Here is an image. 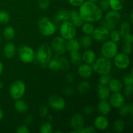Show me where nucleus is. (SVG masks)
Masks as SVG:
<instances>
[{
  "instance_id": "obj_47",
  "label": "nucleus",
  "mask_w": 133,
  "mask_h": 133,
  "mask_svg": "<svg viewBox=\"0 0 133 133\" xmlns=\"http://www.w3.org/2000/svg\"><path fill=\"white\" fill-rule=\"evenodd\" d=\"M94 112V109L91 105H87L83 109V112L86 115H90Z\"/></svg>"
},
{
  "instance_id": "obj_29",
  "label": "nucleus",
  "mask_w": 133,
  "mask_h": 133,
  "mask_svg": "<svg viewBox=\"0 0 133 133\" xmlns=\"http://www.w3.org/2000/svg\"><path fill=\"white\" fill-rule=\"evenodd\" d=\"M70 18V12L66 9H61L57 12L55 15V18L58 22H65L69 20Z\"/></svg>"
},
{
  "instance_id": "obj_38",
  "label": "nucleus",
  "mask_w": 133,
  "mask_h": 133,
  "mask_svg": "<svg viewBox=\"0 0 133 133\" xmlns=\"http://www.w3.org/2000/svg\"><path fill=\"white\" fill-rule=\"evenodd\" d=\"M10 14L5 10H0V25H5L10 22Z\"/></svg>"
},
{
  "instance_id": "obj_2",
  "label": "nucleus",
  "mask_w": 133,
  "mask_h": 133,
  "mask_svg": "<svg viewBox=\"0 0 133 133\" xmlns=\"http://www.w3.org/2000/svg\"><path fill=\"white\" fill-rule=\"evenodd\" d=\"M35 57L41 66L47 67L48 62L53 57V52L50 45L47 43L42 44L38 49Z\"/></svg>"
},
{
  "instance_id": "obj_31",
  "label": "nucleus",
  "mask_w": 133,
  "mask_h": 133,
  "mask_svg": "<svg viewBox=\"0 0 133 133\" xmlns=\"http://www.w3.org/2000/svg\"><path fill=\"white\" fill-rule=\"evenodd\" d=\"M109 7L112 10L119 11L123 8V4L121 0H109Z\"/></svg>"
},
{
  "instance_id": "obj_16",
  "label": "nucleus",
  "mask_w": 133,
  "mask_h": 133,
  "mask_svg": "<svg viewBox=\"0 0 133 133\" xmlns=\"http://www.w3.org/2000/svg\"><path fill=\"white\" fill-rule=\"evenodd\" d=\"M78 74L83 79H88L90 77L93 73L92 66L87 64H81L78 67Z\"/></svg>"
},
{
  "instance_id": "obj_56",
  "label": "nucleus",
  "mask_w": 133,
  "mask_h": 133,
  "mask_svg": "<svg viewBox=\"0 0 133 133\" xmlns=\"http://www.w3.org/2000/svg\"><path fill=\"white\" fill-rule=\"evenodd\" d=\"M65 79H66V81L69 83H73L74 81V77L71 74H67L66 75V77H65Z\"/></svg>"
},
{
  "instance_id": "obj_33",
  "label": "nucleus",
  "mask_w": 133,
  "mask_h": 133,
  "mask_svg": "<svg viewBox=\"0 0 133 133\" xmlns=\"http://www.w3.org/2000/svg\"><path fill=\"white\" fill-rule=\"evenodd\" d=\"M81 27L82 31H83V33L87 35H92L95 29L94 25L92 24V23H90V22H85V23L84 22V23L82 25Z\"/></svg>"
},
{
  "instance_id": "obj_21",
  "label": "nucleus",
  "mask_w": 133,
  "mask_h": 133,
  "mask_svg": "<svg viewBox=\"0 0 133 133\" xmlns=\"http://www.w3.org/2000/svg\"><path fill=\"white\" fill-rule=\"evenodd\" d=\"M16 52V47L12 42H7L3 48V54L6 58H12Z\"/></svg>"
},
{
  "instance_id": "obj_37",
  "label": "nucleus",
  "mask_w": 133,
  "mask_h": 133,
  "mask_svg": "<svg viewBox=\"0 0 133 133\" xmlns=\"http://www.w3.org/2000/svg\"><path fill=\"white\" fill-rule=\"evenodd\" d=\"M40 132L41 133H52L53 128L50 122H44L40 127Z\"/></svg>"
},
{
  "instance_id": "obj_55",
  "label": "nucleus",
  "mask_w": 133,
  "mask_h": 133,
  "mask_svg": "<svg viewBox=\"0 0 133 133\" xmlns=\"http://www.w3.org/2000/svg\"><path fill=\"white\" fill-rule=\"evenodd\" d=\"M83 128H84V133H94L96 131V129H95V127L92 125L87 126V127H83Z\"/></svg>"
},
{
  "instance_id": "obj_40",
  "label": "nucleus",
  "mask_w": 133,
  "mask_h": 133,
  "mask_svg": "<svg viewBox=\"0 0 133 133\" xmlns=\"http://www.w3.org/2000/svg\"><path fill=\"white\" fill-rule=\"evenodd\" d=\"M111 79L110 74H105V75H101L99 77L98 82L99 84L102 85H108Z\"/></svg>"
},
{
  "instance_id": "obj_44",
  "label": "nucleus",
  "mask_w": 133,
  "mask_h": 133,
  "mask_svg": "<svg viewBox=\"0 0 133 133\" xmlns=\"http://www.w3.org/2000/svg\"><path fill=\"white\" fill-rule=\"evenodd\" d=\"M50 5L49 0H38V6L41 10H46Z\"/></svg>"
},
{
  "instance_id": "obj_11",
  "label": "nucleus",
  "mask_w": 133,
  "mask_h": 133,
  "mask_svg": "<svg viewBox=\"0 0 133 133\" xmlns=\"http://www.w3.org/2000/svg\"><path fill=\"white\" fill-rule=\"evenodd\" d=\"M48 105L51 109L56 110H62L65 109L66 103L64 99L58 95H52L48 99Z\"/></svg>"
},
{
  "instance_id": "obj_5",
  "label": "nucleus",
  "mask_w": 133,
  "mask_h": 133,
  "mask_svg": "<svg viewBox=\"0 0 133 133\" xmlns=\"http://www.w3.org/2000/svg\"><path fill=\"white\" fill-rule=\"evenodd\" d=\"M26 85L22 80H16L13 82L9 88V94L11 98L14 100L19 99L25 94Z\"/></svg>"
},
{
  "instance_id": "obj_57",
  "label": "nucleus",
  "mask_w": 133,
  "mask_h": 133,
  "mask_svg": "<svg viewBox=\"0 0 133 133\" xmlns=\"http://www.w3.org/2000/svg\"><path fill=\"white\" fill-rule=\"evenodd\" d=\"M3 70H4V67H3V62L0 61V75L3 74Z\"/></svg>"
},
{
  "instance_id": "obj_24",
  "label": "nucleus",
  "mask_w": 133,
  "mask_h": 133,
  "mask_svg": "<svg viewBox=\"0 0 133 133\" xmlns=\"http://www.w3.org/2000/svg\"><path fill=\"white\" fill-rule=\"evenodd\" d=\"M14 108L18 112L25 113L28 110L29 106L26 101L19 99L16 100V102L14 103Z\"/></svg>"
},
{
  "instance_id": "obj_34",
  "label": "nucleus",
  "mask_w": 133,
  "mask_h": 133,
  "mask_svg": "<svg viewBox=\"0 0 133 133\" xmlns=\"http://www.w3.org/2000/svg\"><path fill=\"white\" fill-rule=\"evenodd\" d=\"M90 90V84L88 81H84L79 83L78 85V91L81 94L88 93Z\"/></svg>"
},
{
  "instance_id": "obj_48",
  "label": "nucleus",
  "mask_w": 133,
  "mask_h": 133,
  "mask_svg": "<svg viewBox=\"0 0 133 133\" xmlns=\"http://www.w3.org/2000/svg\"><path fill=\"white\" fill-rule=\"evenodd\" d=\"M101 25L103 26L104 27L107 28L108 30H109L110 31H112V30H113V29H115V28H116V25H114V24H112V23H109V22H108L107 21H106L105 19L102 22V25Z\"/></svg>"
},
{
  "instance_id": "obj_59",
  "label": "nucleus",
  "mask_w": 133,
  "mask_h": 133,
  "mask_svg": "<svg viewBox=\"0 0 133 133\" xmlns=\"http://www.w3.org/2000/svg\"><path fill=\"white\" fill-rule=\"evenodd\" d=\"M130 22H131V23L132 24L133 23V12L131 11V12L130 13Z\"/></svg>"
},
{
  "instance_id": "obj_7",
  "label": "nucleus",
  "mask_w": 133,
  "mask_h": 133,
  "mask_svg": "<svg viewBox=\"0 0 133 133\" xmlns=\"http://www.w3.org/2000/svg\"><path fill=\"white\" fill-rule=\"evenodd\" d=\"M103 57L106 58H113L118 53V46L117 44L112 40H105L101 48Z\"/></svg>"
},
{
  "instance_id": "obj_30",
  "label": "nucleus",
  "mask_w": 133,
  "mask_h": 133,
  "mask_svg": "<svg viewBox=\"0 0 133 133\" xmlns=\"http://www.w3.org/2000/svg\"><path fill=\"white\" fill-rule=\"evenodd\" d=\"M15 30H14V27L12 26H7L5 27L3 32V37L5 38V40L10 41V40H12L15 36Z\"/></svg>"
},
{
  "instance_id": "obj_35",
  "label": "nucleus",
  "mask_w": 133,
  "mask_h": 133,
  "mask_svg": "<svg viewBox=\"0 0 133 133\" xmlns=\"http://www.w3.org/2000/svg\"><path fill=\"white\" fill-rule=\"evenodd\" d=\"M92 44V38L90 35H85L82 37L81 40V46L83 47L84 49H87L89 48Z\"/></svg>"
},
{
  "instance_id": "obj_12",
  "label": "nucleus",
  "mask_w": 133,
  "mask_h": 133,
  "mask_svg": "<svg viewBox=\"0 0 133 133\" xmlns=\"http://www.w3.org/2000/svg\"><path fill=\"white\" fill-rule=\"evenodd\" d=\"M109 33L110 31L101 25L97 28H95L92 35L93 39H94L96 41L101 42L108 40L109 38Z\"/></svg>"
},
{
  "instance_id": "obj_51",
  "label": "nucleus",
  "mask_w": 133,
  "mask_h": 133,
  "mask_svg": "<svg viewBox=\"0 0 133 133\" xmlns=\"http://www.w3.org/2000/svg\"><path fill=\"white\" fill-rule=\"evenodd\" d=\"M84 0H68V2L71 6L75 7H79L83 4Z\"/></svg>"
},
{
  "instance_id": "obj_50",
  "label": "nucleus",
  "mask_w": 133,
  "mask_h": 133,
  "mask_svg": "<svg viewBox=\"0 0 133 133\" xmlns=\"http://www.w3.org/2000/svg\"><path fill=\"white\" fill-rule=\"evenodd\" d=\"M133 85L132 86H125V88L124 94L127 97H130L132 96L133 92Z\"/></svg>"
},
{
  "instance_id": "obj_8",
  "label": "nucleus",
  "mask_w": 133,
  "mask_h": 133,
  "mask_svg": "<svg viewBox=\"0 0 133 133\" xmlns=\"http://www.w3.org/2000/svg\"><path fill=\"white\" fill-rule=\"evenodd\" d=\"M35 51L32 48L26 45L19 47L18 49V56L22 62L25 64L31 63L35 58Z\"/></svg>"
},
{
  "instance_id": "obj_54",
  "label": "nucleus",
  "mask_w": 133,
  "mask_h": 133,
  "mask_svg": "<svg viewBox=\"0 0 133 133\" xmlns=\"http://www.w3.org/2000/svg\"><path fill=\"white\" fill-rule=\"evenodd\" d=\"M23 122H24L25 125H31L32 123V122H33V117L32 115H28L24 118L23 119Z\"/></svg>"
},
{
  "instance_id": "obj_28",
  "label": "nucleus",
  "mask_w": 133,
  "mask_h": 133,
  "mask_svg": "<svg viewBox=\"0 0 133 133\" xmlns=\"http://www.w3.org/2000/svg\"><path fill=\"white\" fill-rule=\"evenodd\" d=\"M58 55L55 57H52L51 59L48 62L47 64V67L53 71H57L60 70V64L58 62Z\"/></svg>"
},
{
  "instance_id": "obj_36",
  "label": "nucleus",
  "mask_w": 133,
  "mask_h": 133,
  "mask_svg": "<svg viewBox=\"0 0 133 133\" xmlns=\"http://www.w3.org/2000/svg\"><path fill=\"white\" fill-rule=\"evenodd\" d=\"M125 128V122L123 119H116L114 122V125H113V129L116 132H122L124 130Z\"/></svg>"
},
{
  "instance_id": "obj_61",
  "label": "nucleus",
  "mask_w": 133,
  "mask_h": 133,
  "mask_svg": "<svg viewBox=\"0 0 133 133\" xmlns=\"http://www.w3.org/2000/svg\"><path fill=\"white\" fill-rule=\"evenodd\" d=\"M48 116V119H49V120H52V119H53V116H52L51 115H49V114H48V116Z\"/></svg>"
},
{
  "instance_id": "obj_9",
  "label": "nucleus",
  "mask_w": 133,
  "mask_h": 133,
  "mask_svg": "<svg viewBox=\"0 0 133 133\" xmlns=\"http://www.w3.org/2000/svg\"><path fill=\"white\" fill-rule=\"evenodd\" d=\"M51 49L58 55H63L67 51V41L61 36H56L51 41Z\"/></svg>"
},
{
  "instance_id": "obj_14",
  "label": "nucleus",
  "mask_w": 133,
  "mask_h": 133,
  "mask_svg": "<svg viewBox=\"0 0 133 133\" xmlns=\"http://www.w3.org/2000/svg\"><path fill=\"white\" fill-rule=\"evenodd\" d=\"M84 122L85 119L83 114L80 113H75L70 119V127L74 130L79 129L84 127Z\"/></svg>"
},
{
  "instance_id": "obj_27",
  "label": "nucleus",
  "mask_w": 133,
  "mask_h": 133,
  "mask_svg": "<svg viewBox=\"0 0 133 133\" xmlns=\"http://www.w3.org/2000/svg\"><path fill=\"white\" fill-rule=\"evenodd\" d=\"M131 22H129L127 21H124L121 23L120 30H119V33H120L122 37H124L125 36L131 34Z\"/></svg>"
},
{
  "instance_id": "obj_62",
  "label": "nucleus",
  "mask_w": 133,
  "mask_h": 133,
  "mask_svg": "<svg viewBox=\"0 0 133 133\" xmlns=\"http://www.w3.org/2000/svg\"><path fill=\"white\" fill-rule=\"evenodd\" d=\"M3 87H4V84L2 83V82L0 81V90L3 89Z\"/></svg>"
},
{
  "instance_id": "obj_20",
  "label": "nucleus",
  "mask_w": 133,
  "mask_h": 133,
  "mask_svg": "<svg viewBox=\"0 0 133 133\" xmlns=\"http://www.w3.org/2000/svg\"><path fill=\"white\" fill-rule=\"evenodd\" d=\"M82 55V61L87 64H92L96 59V55L92 49H87L83 52Z\"/></svg>"
},
{
  "instance_id": "obj_58",
  "label": "nucleus",
  "mask_w": 133,
  "mask_h": 133,
  "mask_svg": "<svg viewBox=\"0 0 133 133\" xmlns=\"http://www.w3.org/2000/svg\"><path fill=\"white\" fill-rule=\"evenodd\" d=\"M133 114V105L132 103L129 104V114H131V116Z\"/></svg>"
},
{
  "instance_id": "obj_17",
  "label": "nucleus",
  "mask_w": 133,
  "mask_h": 133,
  "mask_svg": "<svg viewBox=\"0 0 133 133\" xmlns=\"http://www.w3.org/2000/svg\"><path fill=\"white\" fill-rule=\"evenodd\" d=\"M121 19V14L119 11L114 10H109L105 14V20L108 22L116 25L119 23Z\"/></svg>"
},
{
  "instance_id": "obj_41",
  "label": "nucleus",
  "mask_w": 133,
  "mask_h": 133,
  "mask_svg": "<svg viewBox=\"0 0 133 133\" xmlns=\"http://www.w3.org/2000/svg\"><path fill=\"white\" fill-rule=\"evenodd\" d=\"M98 5L97 6L99 7V9L103 11H107L109 10V0H99L98 1Z\"/></svg>"
},
{
  "instance_id": "obj_63",
  "label": "nucleus",
  "mask_w": 133,
  "mask_h": 133,
  "mask_svg": "<svg viewBox=\"0 0 133 133\" xmlns=\"http://www.w3.org/2000/svg\"><path fill=\"white\" fill-rule=\"evenodd\" d=\"M87 1H90V2H92V3H96L98 2L99 0H87Z\"/></svg>"
},
{
  "instance_id": "obj_6",
  "label": "nucleus",
  "mask_w": 133,
  "mask_h": 133,
  "mask_svg": "<svg viewBox=\"0 0 133 133\" xmlns=\"http://www.w3.org/2000/svg\"><path fill=\"white\" fill-rule=\"evenodd\" d=\"M60 33L61 37L68 41L74 38L76 36V27L70 21H65L62 23L60 27Z\"/></svg>"
},
{
  "instance_id": "obj_52",
  "label": "nucleus",
  "mask_w": 133,
  "mask_h": 133,
  "mask_svg": "<svg viewBox=\"0 0 133 133\" xmlns=\"http://www.w3.org/2000/svg\"><path fill=\"white\" fill-rule=\"evenodd\" d=\"M74 89H73L72 87H66L64 88L63 90V94L65 95V96H70L74 94Z\"/></svg>"
},
{
  "instance_id": "obj_22",
  "label": "nucleus",
  "mask_w": 133,
  "mask_h": 133,
  "mask_svg": "<svg viewBox=\"0 0 133 133\" xmlns=\"http://www.w3.org/2000/svg\"><path fill=\"white\" fill-rule=\"evenodd\" d=\"M97 109L101 115L107 116L111 112L112 107L107 100H101L97 105Z\"/></svg>"
},
{
  "instance_id": "obj_26",
  "label": "nucleus",
  "mask_w": 133,
  "mask_h": 133,
  "mask_svg": "<svg viewBox=\"0 0 133 133\" xmlns=\"http://www.w3.org/2000/svg\"><path fill=\"white\" fill-rule=\"evenodd\" d=\"M70 58L71 63L75 66H79L83 62L82 55L79 51L70 52Z\"/></svg>"
},
{
  "instance_id": "obj_1",
  "label": "nucleus",
  "mask_w": 133,
  "mask_h": 133,
  "mask_svg": "<svg viewBox=\"0 0 133 133\" xmlns=\"http://www.w3.org/2000/svg\"><path fill=\"white\" fill-rule=\"evenodd\" d=\"M79 13L84 22L95 23L103 18V11L97 4L90 1H84L79 6Z\"/></svg>"
},
{
  "instance_id": "obj_32",
  "label": "nucleus",
  "mask_w": 133,
  "mask_h": 133,
  "mask_svg": "<svg viewBox=\"0 0 133 133\" xmlns=\"http://www.w3.org/2000/svg\"><path fill=\"white\" fill-rule=\"evenodd\" d=\"M58 62L60 64V70L67 71L70 68V62L67 58L64 57H59L58 56Z\"/></svg>"
},
{
  "instance_id": "obj_53",
  "label": "nucleus",
  "mask_w": 133,
  "mask_h": 133,
  "mask_svg": "<svg viewBox=\"0 0 133 133\" xmlns=\"http://www.w3.org/2000/svg\"><path fill=\"white\" fill-rule=\"evenodd\" d=\"M123 38V40H124L125 44H132L133 42V36L131 34L125 36Z\"/></svg>"
},
{
  "instance_id": "obj_43",
  "label": "nucleus",
  "mask_w": 133,
  "mask_h": 133,
  "mask_svg": "<svg viewBox=\"0 0 133 133\" xmlns=\"http://www.w3.org/2000/svg\"><path fill=\"white\" fill-rule=\"evenodd\" d=\"M118 109H119V114L122 116H125L129 114V104L128 105L124 104Z\"/></svg>"
},
{
  "instance_id": "obj_42",
  "label": "nucleus",
  "mask_w": 133,
  "mask_h": 133,
  "mask_svg": "<svg viewBox=\"0 0 133 133\" xmlns=\"http://www.w3.org/2000/svg\"><path fill=\"white\" fill-rule=\"evenodd\" d=\"M123 84L125 86H132L133 85V75L132 72L131 74L125 75L123 79Z\"/></svg>"
},
{
  "instance_id": "obj_13",
  "label": "nucleus",
  "mask_w": 133,
  "mask_h": 133,
  "mask_svg": "<svg viewBox=\"0 0 133 133\" xmlns=\"http://www.w3.org/2000/svg\"><path fill=\"white\" fill-rule=\"evenodd\" d=\"M109 98L110 105L114 109H119L125 104V97L120 92H113L112 94L110 95Z\"/></svg>"
},
{
  "instance_id": "obj_25",
  "label": "nucleus",
  "mask_w": 133,
  "mask_h": 133,
  "mask_svg": "<svg viewBox=\"0 0 133 133\" xmlns=\"http://www.w3.org/2000/svg\"><path fill=\"white\" fill-rule=\"evenodd\" d=\"M81 48L80 42L78 40L74 38L68 40L67 42V50L70 52L79 51Z\"/></svg>"
},
{
  "instance_id": "obj_18",
  "label": "nucleus",
  "mask_w": 133,
  "mask_h": 133,
  "mask_svg": "<svg viewBox=\"0 0 133 133\" xmlns=\"http://www.w3.org/2000/svg\"><path fill=\"white\" fill-rule=\"evenodd\" d=\"M69 20L76 27H81L82 25L84 23V20L81 17L79 12L77 10H72L70 12V18Z\"/></svg>"
},
{
  "instance_id": "obj_4",
  "label": "nucleus",
  "mask_w": 133,
  "mask_h": 133,
  "mask_svg": "<svg viewBox=\"0 0 133 133\" xmlns=\"http://www.w3.org/2000/svg\"><path fill=\"white\" fill-rule=\"evenodd\" d=\"M39 32L44 36H51L56 32V26L48 17L43 16L39 19L38 22Z\"/></svg>"
},
{
  "instance_id": "obj_39",
  "label": "nucleus",
  "mask_w": 133,
  "mask_h": 133,
  "mask_svg": "<svg viewBox=\"0 0 133 133\" xmlns=\"http://www.w3.org/2000/svg\"><path fill=\"white\" fill-rule=\"evenodd\" d=\"M109 38H110V40L114 42L117 43L118 42L120 41L121 38H122V36H121L120 33L118 31L115 29H113L110 31L109 33Z\"/></svg>"
},
{
  "instance_id": "obj_45",
  "label": "nucleus",
  "mask_w": 133,
  "mask_h": 133,
  "mask_svg": "<svg viewBox=\"0 0 133 133\" xmlns=\"http://www.w3.org/2000/svg\"><path fill=\"white\" fill-rule=\"evenodd\" d=\"M38 112L40 116H42V118H45L49 113V109H48V107H46L45 105H42L39 108Z\"/></svg>"
},
{
  "instance_id": "obj_15",
  "label": "nucleus",
  "mask_w": 133,
  "mask_h": 133,
  "mask_svg": "<svg viewBox=\"0 0 133 133\" xmlns=\"http://www.w3.org/2000/svg\"><path fill=\"white\" fill-rule=\"evenodd\" d=\"M109 126V120L105 116L100 115L94 121V127L99 131H105Z\"/></svg>"
},
{
  "instance_id": "obj_10",
  "label": "nucleus",
  "mask_w": 133,
  "mask_h": 133,
  "mask_svg": "<svg viewBox=\"0 0 133 133\" xmlns=\"http://www.w3.org/2000/svg\"><path fill=\"white\" fill-rule=\"evenodd\" d=\"M114 64L115 66L120 70H125L131 64V59L128 55L124 53H119L114 57Z\"/></svg>"
},
{
  "instance_id": "obj_49",
  "label": "nucleus",
  "mask_w": 133,
  "mask_h": 133,
  "mask_svg": "<svg viewBox=\"0 0 133 133\" xmlns=\"http://www.w3.org/2000/svg\"><path fill=\"white\" fill-rule=\"evenodd\" d=\"M29 132L30 130L29 129L28 127L25 124L19 126L16 129L17 133H29Z\"/></svg>"
},
{
  "instance_id": "obj_23",
  "label": "nucleus",
  "mask_w": 133,
  "mask_h": 133,
  "mask_svg": "<svg viewBox=\"0 0 133 133\" xmlns=\"http://www.w3.org/2000/svg\"><path fill=\"white\" fill-rule=\"evenodd\" d=\"M109 89L112 92H119L123 89V83L119 79H110V82L108 84Z\"/></svg>"
},
{
  "instance_id": "obj_3",
  "label": "nucleus",
  "mask_w": 133,
  "mask_h": 133,
  "mask_svg": "<svg viewBox=\"0 0 133 133\" xmlns=\"http://www.w3.org/2000/svg\"><path fill=\"white\" fill-rule=\"evenodd\" d=\"M92 66V70L99 75L110 74L112 69L111 61L109 58L104 57H99L96 59Z\"/></svg>"
},
{
  "instance_id": "obj_19",
  "label": "nucleus",
  "mask_w": 133,
  "mask_h": 133,
  "mask_svg": "<svg viewBox=\"0 0 133 133\" xmlns=\"http://www.w3.org/2000/svg\"><path fill=\"white\" fill-rule=\"evenodd\" d=\"M110 90L107 85L98 84L97 89V94L100 100H107L110 95Z\"/></svg>"
},
{
  "instance_id": "obj_60",
  "label": "nucleus",
  "mask_w": 133,
  "mask_h": 133,
  "mask_svg": "<svg viewBox=\"0 0 133 133\" xmlns=\"http://www.w3.org/2000/svg\"><path fill=\"white\" fill-rule=\"evenodd\" d=\"M3 112L2 111V110L0 109V120H1V119H3Z\"/></svg>"
},
{
  "instance_id": "obj_46",
  "label": "nucleus",
  "mask_w": 133,
  "mask_h": 133,
  "mask_svg": "<svg viewBox=\"0 0 133 133\" xmlns=\"http://www.w3.org/2000/svg\"><path fill=\"white\" fill-rule=\"evenodd\" d=\"M122 50H123V53L129 55L132 51V44H125L124 43V45H123V48H122Z\"/></svg>"
}]
</instances>
